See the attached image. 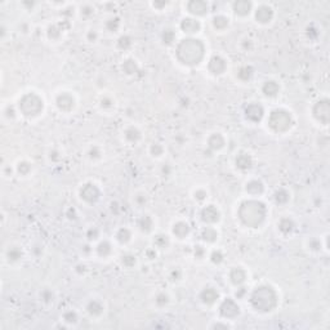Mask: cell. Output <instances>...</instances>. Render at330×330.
<instances>
[{
	"mask_svg": "<svg viewBox=\"0 0 330 330\" xmlns=\"http://www.w3.org/2000/svg\"><path fill=\"white\" fill-rule=\"evenodd\" d=\"M93 13H94V8H92L90 5H84V7L82 8V14H88V16H92Z\"/></svg>",
	"mask_w": 330,
	"mask_h": 330,
	"instance_id": "5b68a950",
	"label": "cell"
},
{
	"mask_svg": "<svg viewBox=\"0 0 330 330\" xmlns=\"http://www.w3.org/2000/svg\"><path fill=\"white\" fill-rule=\"evenodd\" d=\"M127 44L130 47V44H132V43H130V39L128 38V36H121V38L119 39V45H123V48L125 49L124 45H127Z\"/></svg>",
	"mask_w": 330,
	"mask_h": 330,
	"instance_id": "8992f818",
	"label": "cell"
},
{
	"mask_svg": "<svg viewBox=\"0 0 330 330\" xmlns=\"http://www.w3.org/2000/svg\"><path fill=\"white\" fill-rule=\"evenodd\" d=\"M110 25L112 26L110 31H116L117 27H119V25H120L119 18H111V20H108V22H107V25H106V26H110Z\"/></svg>",
	"mask_w": 330,
	"mask_h": 330,
	"instance_id": "277c9868",
	"label": "cell"
},
{
	"mask_svg": "<svg viewBox=\"0 0 330 330\" xmlns=\"http://www.w3.org/2000/svg\"><path fill=\"white\" fill-rule=\"evenodd\" d=\"M20 258H21V253L18 252L17 249H12V250H9V253H8V259L9 260H17Z\"/></svg>",
	"mask_w": 330,
	"mask_h": 330,
	"instance_id": "3957f363",
	"label": "cell"
},
{
	"mask_svg": "<svg viewBox=\"0 0 330 330\" xmlns=\"http://www.w3.org/2000/svg\"><path fill=\"white\" fill-rule=\"evenodd\" d=\"M250 7H252V4L248 3V2H239V3H235L233 4V9H235V12L237 14H246V13H249Z\"/></svg>",
	"mask_w": 330,
	"mask_h": 330,
	"instance_id": "6da1fadb",
	"label": "cell"
},
{
	"mask_svg": "<svg viewBox=\"0 0 330 330\" xmlns=\"http://www.w3.org/2000/svg\"><path fill=\"white\" fill-rule=\"evenodd\" d=\"M125 137L128 139H130L132 142H135L137 139L139 138V132L137 129H134V128H130L129 130H127V134H125Z\"/></svg>",
	"mask_w": 330,
	"mask_h": 330,
	"instance_id": "7a4b0ae2",
	"label": "cell"
},
{
	"mask_svg": "<svg viewBox=\"0 0 330 330\" xmlns=\"http://www.w3.org/2000/svg\"><path fill=\"white\" fill-rule=\"evenodd\" d=\"M97 38H98V34H97L96 30H90L88 32V40L89 41H96Z\"/></svg>",
	"mask_w": 330,
	"mask_h": 330,
	"instance_id": "52a82bcc",
	"label": "cell"
}]
</instances>
